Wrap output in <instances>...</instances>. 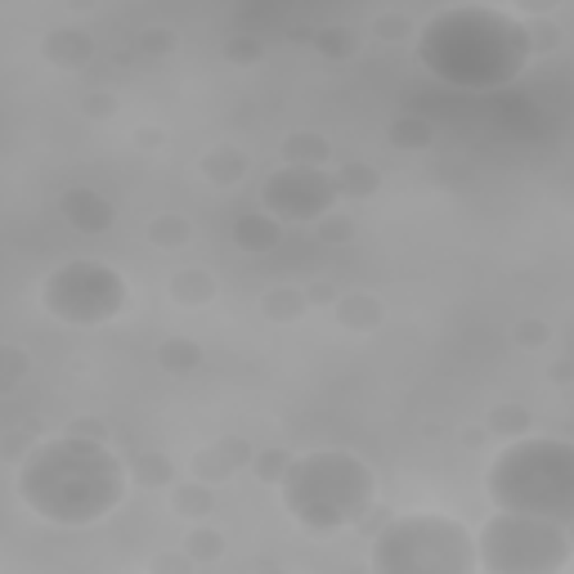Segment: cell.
I'll use <instances>...</instances> for the list:
<instances>
[{"instance_id": "cell-1", "label": "cell", "mask_w": 574, "mask_h": 574, "mask_svg": "<svg viewBox=\"0 0 574 574\" xmlns=\"http://www.w3.org/2000/svg\"><path fill=\"white\" fill-rule=\"evenodd\" d=\"M19 503L59 530H85L108 521L127 503L131 472L118 453L108 449V440H85V435H50L37 440L14 476Z\"/></svg>"}, {"instance_id": "cell-2", "label": "cell", "mask_w": 574, "mask_h": 574, "mask_svg": "<svg viewBox=\"0 0 574 574\" xmlns=\"http://www.w3.org/2000/svg\"><path fill=\"white\" fill-rule=\"evenodd\" d=\"M417 63L449 90H503L530 68L525 23L507 6L463 0L417 19Z\"/></svg>"}, {"instance_id": "cell-3", "label": "cell", "mask_w": 574, "mask_h": 574, "mask_svg": "<svg viewBox=\"0 0 574 574\" xmlns=\"http://www.w3.org/2000/svg\"><path fill=\"white\" fill-rule=\"evenodd\" d=\"M283 512L310 534L355 530L377 503V472L351 449H305L292 453L283 481L274 485Z\"/></svg>"}, {"instance_id": "cell-4", "label": "cell", "mask_w": 574, "mask_h": 574, "mask_svg": "<svg viewBox=\"0 0 574 574\" xmlns=\"http://www.w3.org/2000/svg\"><path fill=\"white\" fill-rule=\"evenodd\" d=\"M485 499L494 512L570 525L574 516V444L565 435H521L499 444L485 467Z\"/></svg>"}, {"instance_id": "cell-5", "label": "cell", "mask_w": 574, "mask_h": 574, "mask_svg": "<svg viewBox=\"0 0 574 574\" xmlns=\"http://www.w3.org/2000/svg\"><path fill=\"white\" fill-rule=\"evenodd\" d=\"M373 574H481L476 538L449 512H395L369 547Z\"/></svg>"}, {"instance_id": "cell-6", "label": "cell", "mask_w": 574, "mask_h": 574, "mask_svg": "<svg viewBox=\"0 0 574 574\" xmlns=\"http://www.w3.org/2000/svg\"><path fill=\"white\" fill-rule=\"evenodd\" d=\"M476 538V570L481 574H565L574 556L570 525L516 516V512H490Z\"/></svg>"}, {"instance_id": "cell-7", "label": "cell", "mask_w": 574, "mask_h": 574, "mask_svg": "<svg viewBox=\"0 0 574 574\" xmlns=\"http://www.w3.org/2000/svg\"><path fill=\"white\" fill-rule=\"evenodd\" d=\"M37 301L41 310L63 323V328H108L118 323L131 305V288H127V274L108 261H94V256H77V261H63L54 265L41 288H37Z\"/></svg>"}, {"instance_id": "cell-8", "label": "cell", "mask_w": 574, "mask_h": 574, "mask_svg": "<svg viewBox=\"0 0 574 574\" xmlns=\"http://www.w3.org/2000/svg\"><path fill=\"white\" fill-rule=\"evenodd\" d=\"M341 207L336 180L328 167H274L261 180V211L279 224H319Z\"/></svg>"}, {"instance_id": "cell-9", "label": "cell", "mask_w": 574, "mask_h": 574, "mask_svg": "<svg viewBox=\"0 0 574 574\" xmlns=\"http://www.w3.org/2000/svg\"><path fill=\"white\" fill-rule=\"evenodd\" d=\"M59 215L85 239H103L112 224H118V207H112L108 193H99L94 184H68L59 193Z\"/></svg>"}, {"instance_id": "cell-10", "label": "cell", "mask_w": 574, "mask_h": 574, "mask_svg": "<svg viewBox=\"0 0 574 574\" xmlns=\"http://www.w3.org/2000/svg\"><path fill=\"white\" fill-rule=\"evenodd\" d=\"M332 319H336L341 328H346V332L369 336V332H377V328L386 323V301H382L377 292H369V288L336 292V301H332Z\"/></svg>"}, {"instance_id": "cell-11", "label": "cell", "mask_w": 574, "mask_h": 574, "mask_svg": "<svg viewBox=\"0 0 574 574\" xmlns=\"http://www.w3.org/2000/svg\"><path fill=\"white\" fill-rule=\"evenodd\" d=\"M41 59L54 72H81L94 59V37L81 32V28H50L41 37Z\"/></svg>"}, {"instance_id": "cell-12", "label": "cell", "mask_w": 574, "mask_h": 574, "mask_svg": "<svg viewBox=\"0 0 574 574\" xmlns=\"http://www.w3.org/2000/svg\"><path fill=\"white\" fill-rule=\"evenodd\" d=\"M252 171V158L239 149V144H211L202 158H198V175L211 184V189H239Z\"/></svg>"}, {"instance_id": "cell-13", "label": "cell", "mask_w": 574, "mask_h": 574, "mask_svg": "<svg viewBox=\"0 0 574 574\" xmlns=\"http://www.w3.org/2000/svg\"><path fill=\"white\" fill-rule=\"evenodd\" d=\"M229 239H234V248H239V252L265 256V252H274V248L283 243V224H279L274 215H265V211H248V215H239V220H234V229H229Z\"/></svg>"}, {"instance_id": "cell-14", "label": "cell", "mask_w": 574, "mask_h": 574, "mask_svg": "<svg viewBox=\"0 0 574 574\" xmlns=\"http://www.w3.org/2000/svg\"><path fill=\"white\" fill-rule=\"evenodd\" d=\"M167 292H171V301H175L180 310H202V305L215 301L220 283H215V274H211L207 265H180V270L167 279Z\"/></svg>"}, {"instance_id": "cell-15", "label": "cell", "mask_w": 574, "mask_h": 574, "mask_svg": "<svg viewBox=\"0 0 574 574\" xmlns=\"http://www.w3.org/2000/svg\"><path fill=\"white\" fill-rule=\"evenodd\" d=\"M127 472H131V485H140L144 494H171V490H175V481H180L175 457H171V453H162V449H144Z\"/></svg>"}, {"instance_id": "cell-16", "label": "cell", "mask_w": 574, "mask_h": 574, "mask_svg": "<svg viewBox=\"0 0 574 574\" xmlns=\"http://www.w3.org/2000/svg\"><path fill=\"white\" fill-rule=\"evenodd\" d=\"M239 472H243V467H239L234 457H229V453H224L215 440H211V444H202V449H193L189 467H184V476H189V481L211 485V490H215V485H229V481H234Z\"/></svg>"}, {"instance_id": "cell-17", "label": "cell", "mask_w": 574, "mask_h": 574, "mask_svg": "<svg viewBox=\"0 0 574 574\" xmlns=\"http://www.w3.org/2000/svg\"><path fill=\"white\" fill-rule=\"evenodd\" d=\"M481 426L490 431V440L507 444V440H521V435H530V431H534V409H530V404H521V400H503V404H494V409L485 413V422H481Z\"/></svg>"}, {"instance_id": "cell-18", "label": "cell", "mask_w": 574, "mask_h": 574, "mask_svg": "<svg viewBox=\"0 0 574 574\" xmlns=\"http://www.w3.org/2000/svg\"><path fill=\"white\" fill-rule=\"evenodd\" d=\"M144 243H149L153 252H180V248L193 243V224H189V215H180V211H158V215H149V224H144Z\"/></svg>"}, {"instance_id": "cell-19", "label": "cell", "mask_w": 574, "mask_h": 574, "mask_svg": "<svg viewBox=\"0 0 574 574\" xmlns=\"http://www.w3.org/2000/svg\"><path fill=\"white\" fill-rule=\"evenodd\" d=\"M332 180H336L341 202H369L382 193V171L373 162H341L332 171Z\"/></svg>"}, {"instance_id": "cell-20", "label": "cell", "mask_w": 574, "mask_h": 574, "mask_svg": "<svg viewBox=\"0 0 574 574\" xmlns=\"http://www.w3.org/2000/svg\"><path fill=\"white\" fill-rule=\"evenodd\" d=\"M279 158H283V167H328L332 140L323 131H292V135H283Z\"/></svg>"}, {"instance_id": "cell-21", "label": "cell", "mask_w": 574, "mask_h": 574, "mask_svg": "<svg viewBox=\"0 0 574 574\" xmlns=\"http://www.w3.org/2000/svg\"><path fill=\"white\" fill-rule=\"evenodd\" d=\"M171 512H175L180 521H189V525H202V521H211V512H215V490L184 476V481H175V490H171Z\"/></svg>"}, {"instance_id": "cell-22", "label": "cell", "mask_w": 574, "mask_h": 574, "mask_svg": "<svg viewBox=\"0 0 574 574\" xmlns=\"http://www.w3.org/2000/svg\"><path fill=\"white\" fill-rule=\"evenodd\" d=\"M153 360H158V369H162V373H171V377H189L207 355H202V346H198L193 336H167V341H158Z\"/></svg>"}, {"instance_id": "cell-23", "label": "cell", "mask_w": 574, "mask_h": 574, "mask_svg": "<svg viewBox=\"0 0 574 574\" xmlns=\"http://www.w3.org/2000/svg\"><path fill=\"white\" fill-rule=\"evenodd\" d=\"M360 46H364V37H360L355 28H346V23H328V28L314 32V50H319L328 63H351V59L360 54Z\"/></svg>"}, {"instance_id": "cell-24", "label": "cell", "mask_w": 574, "mask_h": 574, "mask_svg": "<svg viewBox=\"0 0 574 574\" xmlns=\"http://www.w3.org/2000/svg\"><path fill=\"white\" fill-rule=\"evenodd\" d=\"M386 140L404 153H422V149H431L435 127H431V118H422V112H400V118L386 127Z\"/></svg>"}, {"instance_id": "cell-25", "label": "cell", "mask_w": 574, "mask_h": 574, "mask_svg": "<svg viewBox=\"0 0 574 574\" xmlns=\"http://www.w3.org/2000/svg\"><path fill=\"white\" fill-rule=\"evenodd\" d=\"M224 547H229V543H224V534H220L211 521L189 525V534L180 538V552H184V556H189L198 570H202V565H215V561L224 556Z\"/></svg>"}, {"instance_id": "cell-26", "label": "cell", "mask_w": 574, "mask_h": 574, "mask_svg": "<svg viewBox=\"0 0 574 574\" xmlns=\"http://www.w3.org/2000/svg\"><path fill=\"white\" fill-rule=\"evenodd\" d=\"M261 314H265L270 323H301V319L310 314V305H305V292H301V288L279 283V288H270V292L261 296Z\"/></svg>"}, {"instance_id": "cell-27", "label": "cell", "mask_w": 574, "mask_h": 574, "mask_svg": "<svg viewBox=\"0 0 574 574\" xmlns=\"http://www.w3.org/2000/svg\"><path fill=\"white\" fill-rule=\"evenodd\" d=\"M32 373V355L19 346V341H0V395H10L28 382Z\"/></svg>"}, {"instance_id": "cell-28", "label": "cell", "mask_w": 574, "mask_h": 574, "mask_svg": "<svg viewBox=\"0 0 574 574\" xmlns=\"http://www.w3.org/2000/svg\"><path fill=\"white\" fill-rule=\"evenodd\" d=\"M288 463H292V449L288 444H265V449H252V476L261 481V485H279L283 481V472H288Z\"/></svg>"}, {"instance_id": "cell-29", "label": "cell", "mask_w": 574, "mask_h": 574, "mask_svg": "<svg viewBox=\"0 0 574 574\" xmlns=\"http://www.w3.org/2000/svg\"><path fill=\"white\" fill-rule=\"evenodd\" d=\"M220 59H224L229 68H256V63L265 59V41H261L256 32H234V37H224Z\"/></svg>"}, {"instance_id": "cell-30", "label": "cell", "mask_w": 574, "mask_h": 574, "mask_svg": "<svg viewBox=\"0 0 574 574\" xmlns=\"http://www.w3.org/2000/svg\"><path fill=\"white\" fill-rule=\"evenodd\" d=\"M314 234H319L323 248H351V243L360 239V220L346 215V211H332V215H323V220L314 224Z\"/></svg>"}, {"instance_id": "cell-31", "label": "cell", "mask_w": 574, "mask_h": 574, "mask_svg": "<svg viewBox=\"0 0 574 574\" xmlns=\"http://www.w3.org/2000/svg\"><path fill=\"white\" fill-rule=\"evenodd\" d=\"M373 37H382V41H409V37H417V19L413 14L382 10V14H373Z\"/></svg>"}, {"instance_id": "cell-32", "label": "cell", "mask_w": 574, "mask_h": 574, "mask_svg": "<svg viewBox=\"0 0 574 574\" xmlns=\"http://www.w3.org/2000/svg\"><path fill=\"white\" fill-rule=\"evenodd\" d=\"M118 108H122V99L112 94V90H90V94H81V118H85V122H112V118H118Z\"/></svg>"}, {"instance_id": "cell-33", "label": "cell", "mask_w": 574, "mask_h": 574, "mask_svg": "<svg viewBox=\"0 0 574 574\" xmlns=\"http://www.w3.org/2000/svg\"><path fill=\"white\" fill-rule=\"evenodd\" d=\"M512 341H516L521 351L534 355V351H543L547 341H552V328H547L543 319H516V323H512Z\"/></svg>"}, {"instance_id": "cell-34", "label": "cell", "mask_w": 574, "mask_h": 574, "mask_svg": "<svg viewBox=\"0 0 574 574\" xmlns=\"http://www.w3.org/2000/svg\"><path fill=\"white\" fill-rule=\"evenodd\" d=\"M144 574H198V565H193L180 547H167V552H153V556H149Z\"/></svg>"}, {"instance_id": "cell-35", "label": "cell", "mask_w": 574, "mask_h": 574, "mask_svg": "<svg viewBox=\"0 0 574 574\" xmlns=\"http://www.w3.org/2000/svg\"><path fill=\"white\" fill-rule=\"evenodd\" d=\"M175 46H180V37H175L171 28H149V32L140 37V54H149V59H167Z\"/></svg>"}, {"instance_id": "cell-36", "label": "cell", "mask_w": 574, "mask_h": 574, "mask_svg": "<svg viewBox=\"0 0 574 574\" xmlns=\"http://www.w3.org/2000/svg\"><path fill=\"white\" fill-rule=\"evenodd\" d=\"M68 431L72 435H85V440H108V422H99V417H72Z\"/></svg>"}, {"instance_id": "cell-37", "label": "cell", "mask_w": 574, "mask_h": 574, "mask_svg": "<svg viewBox=\"0 0 574 574\" xmlns=\"http://www.w3.org/2000/svg\"><path fill=\"white\" fill-rule=\"evenodd\" d=\"M135 144L149 149V153H158V149L167 144V131H162V127H140V131H135Z\"/></svg>"}, {"instance_id": "cell-38", "label": "cell", "mask_w": 574, "mask_h": 574, "mask_svg": "<svg viewBox=\"0 0 574 574\" xmlns=\"http://www.w3.org/2000/svg\"><path fill=\"white\" fill-rule=\"evenodd\" d=\"M301 292H305V305H310V310H314V305H332V301H336V292H332L328 283H310V288H301Z\"/></svg>"}, {"instance_id": "cell-39", "label": "cell", "mask_w": 574, "mask_h": 574, "mask_svg": "<svg viewBox=\"0 0 574 574\" xmlns=\"http://www.w3.org/2000/svg\"><path fill=\"white\" fill-rule=\"evenodd\" d=\"M547 377H552V382H556V386H561V391H565V386H570V377H574V373H570V364H565V360H561V364H552V369H547Z\"/></svg>"}, {"instance_id": "cell-40", "label": "cell", "mask_w": 574, "mask_h": 574, "mask_svg": "<svg viewBox=\"0 0 574 574\" xmlns=\"http://www.w3.org/2000/svg\"><path fill=\"white\" fill-rule=\"evenodd\" d=\"M485 440H490L485 426H467V431H463V444H467V449H476V444H485Z\"/></svg>"}, {"instance_id": "cell-41", "label": "cell", "mask_w": 574, "mask_h": 574, "mask_svg": "<svg viewBox=\"0 0 574 574\" xmlns=\"http://www.w3.org/2000/svg\"><path fill=\"white\" fill-rule=\"evenodd\" d=\"M261 574H292V570H261Z\"/></svg>"}]
</instances>
